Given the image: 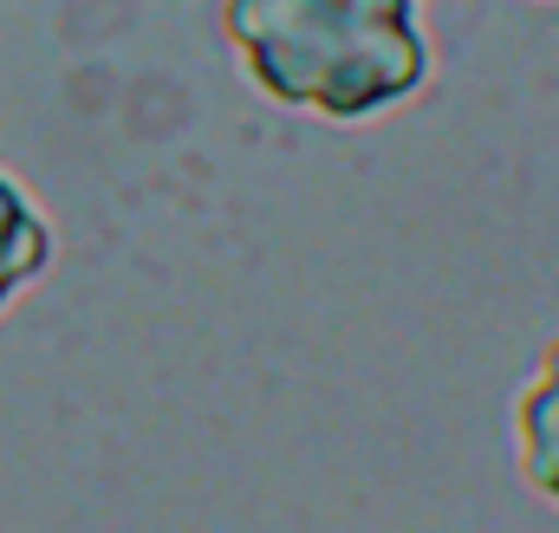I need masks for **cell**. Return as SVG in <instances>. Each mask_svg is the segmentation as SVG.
Returning a JSON list of instances; mask_svg holds the SVG:
<instances>
[{"label": "cell", "mask_w": 559, "mask_h": 533, "mask_svg": "<svg viewBox=\"0 0 559 533\" xmlns=\"http://www.w3.org/2000/svg\"><path fill=\"white\" fill-rule=\"evenodd\" d=\"M514 455H521V482L559 508V332L514 398Z\"/></svg>", "instance_id": "2"}, {"label": "cell", "mask_w": 559, "mask_h": 533, "mask_svg": "<svg viewBox=\"0 0 559 533\" xmlns=\"http://www.w3.org/2000/svg\"><path fill=\"white\" fill-rule=\"evenodd\" d=\"M46 266H52V228H46L39 202H33L13 176H0V312H7V299L26 293Z\"/></svg>", "instance_id": "3"}, {"label": "cell", "mask_w": 559, "mask_h": 533, "mask_svg": "<svg viewBox=\"0 0 559 533\" xmlns=\"http://www.w3.org/2000/svg\"><path fill=\"white\" fill-rule=\"evenodd\" d=\"M222 33L261 98L325 125L378 118L429 85L417 0H222Z\"/></svg>", "instance_id": "1"}]
</instances>
